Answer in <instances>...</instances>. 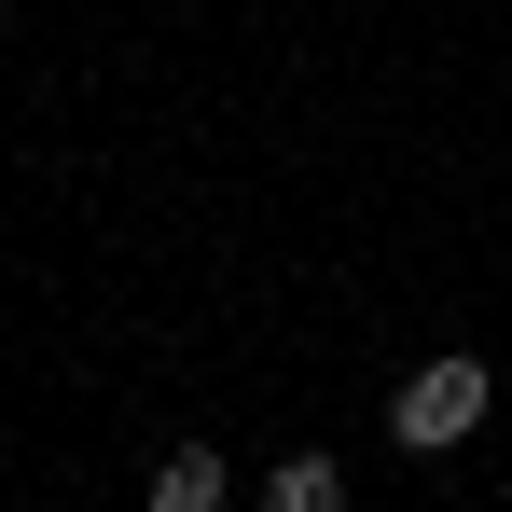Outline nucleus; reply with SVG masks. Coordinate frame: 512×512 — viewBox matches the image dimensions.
<instances>
[{
  "label": "nucleus",
  "instance_id": "7ed1b4c3",
  "mask_svg": "<svg viewBox=\"0 0 512 512\" xmlns=\"http://www.w3.org/2000/svg\"><path fill=\"white\" fill-rule=\"evenodd\" d=\"M263 512H346V471H333V457H277Z\"/></svg>",
  "mask_w": 512,
  "mask_h": 512
},
{
  "label": "nucleus",
  "instance_id": "f03ea898",
  "mask_svg": "<svg viewBox=\"0 0 512 512\" xmlns=\"http://www.w3.org/2000/svg\"><path fill=\"white\" fill-rule=\"evenodd\" d=\"M153 512H222V443H180L153 471Z\"/></svg>",
  "mask_w": 512,
  "mask_h": 512
},
{
  "label": "nucleus",
  "instance_id": "f257e3e1",
  "mask_svg": "<svg viewBox=\"0 0 512 512\" xmlns=\"http://www.w3.org/2000/svg\"><path fill=\"white\" fill-rule=\"evenodd\" d=\"M471 429H485V360H429V374H402V402H388V443L443 457V443H471Z\"/></svg>",
  "mask_w": 512,
  "mask_h": 512
}]
</instances>
